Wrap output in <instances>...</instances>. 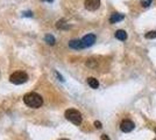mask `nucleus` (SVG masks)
Returning <instances> with one entry per match:
<instances>
[{
    "label": "nucleus",
    "mask_w": 156,
    "mask_h": 140,
    "mask_svg": "<svg viewBox=\"0 0 156 140\" xmlns=\"http://www.w3.org/2000/svg\"><path fill=\"white\" fill-rule=\"evenodd\" d=\"M23 102H25V104H26L27 106L33 107V109H39V107H41V105L43 104L42 97L36 92L26 93V95L23 96Z\"/></svg>",
    "instance_id": "1"
},
{
    "label": "nucleus",
    "mask_w": 156,
    "mask_h": 140,
    "mask_svg": "<svg viewBox=\"0 0 156 140\" xmlns=\"http://www.w3.org/2000/svg\"><path fill=\"white\" fill-rule=\"evenodd\" d=\"M65 118L69 121H71L72 124H75V125H80L82 124V119H83L80 112L77 111V110H75V109L66 110L65 111Z\"/></svg>",
    "instance_id": "2"
},
{
    "label": "nucleus",
    "mask_w": 156,
    "mask_h": 140,
    "mask_svg": "<svg viewBox=\"0 0 156 140\" xmlns=\"http://www.w3.org/2000/svg\"><path fill=\"white\" fill-rule=\"evenodd\" d=\"M9 81H11V83H13L15 85H20V84H23L28 81V75L23 71H16V73L11 75Z\"/></svg>",
    "instance_id": "3"
},
{
    "label": "nucleus",
    "mask_w": 156,
    "mask_h": 140,
    "mask_svg": "<svg viewBox=\"0 0 156 140\" xmlns=\"http://www.w3.org/2000/svg\"><path fill=\"white\" fill-rule=\"evenodd\" d=\"M134 123L129 119H124L121 121V124H120V128H121V131L125 132V133H128L130 131H133L134 130Z\"/></svg>",
    "instance_id": "4"
},
{
    "label": "nucleus",
    "mask_w": 156,
    "mask_h": 140,
    "mask_svg": "<svg viewBox=\"0 0 156 140\" xmlns=\"http://www.w3.org/2000/svg\"><path fill=\"white\" fill-rule=\"evenodd\" d=\"M84 5L87 11H97L100 6V0H85Z\"/></svg>",
    "instance_id": "5"
},
{
    "label": "nucleus",
    "mask_w": 156,
    "mask_h": 140,
    "mask_svg": "<svg viewBox=\"0 0 156 140\" xmlns=\"http://www.w3.org/2000/svg\"><path fill=\"white\" fill-rule=\"evenodd\" d=\"M94 42H96V35L94 34H87V35H85L84 38L82 39V45H83L84 48L91 47Z\"/></svg>",
    "instance_id": "6"
},
{
    "label": "nucleus",
    "mask_w": 156,
    "mask_h": 140,
    "mask_svg": "<svg viewBox=\"0 0 156 140\" xmlns=\"http://www.w3.org/2000/svg\"><path fill=\"white\" fill-rule=\"evenodd\" d=\"M124 15L122 14H119V13H113L112 15H111L110 18V22L111 23H117V22H119V21L124 20Z\"/></svg>",
    "instance_id": "7"
},
{
    "label": "nucleus",
    "mask_w": 156,
    "mask_h": 140,
    "mask_svg": "<svg viewBox=\"0 0 156 140\" xmlns=\"http://www.w3.org/2000/svg\"><path fill=\"white\" fill-rule=\"evenodd\" d=\"M69 47L72 48V49H82V48H84L83 45H82V40H71L69 42Z\"/></svg>",
    "instance_id": "8"
},
{
    "label": "nucleus",
    "mask_w": 156,
    "mask_h": 140,
    "mask_svg": "<svg viewBox=\"0 0 156 140\" xmlns=\"http://www.w3.org/2000/svg\"><path fill=\"white\" fill-rule=\"evenodd\" d=\"M115 39L120 41H125L127 39V33L125 31H122V29H119V31L115 32Z\"/></svg>",
    "instance_id": "9"
},
{
    "label": "nucleus",
    "mask_w": 156,
    "mask_h": 140,
    "mask_svg": "<svg viewBox=\"0 0 156 140\" xmlns=\"http://www.w3.org/2000/svg\"><path fill=\"white\" fill-rule=\"evenodd\" d=\"M87 84H89L92 89H97V88L99 87V82H98V80H96L94 77H89V78H87Z\"/></svg>",
    "instance_id": "10"
},
{
    "label": "nucleus",
    "mask_w": 156,
    "mask_h": 140,
    "mask_svg": "<svg viewBox=\"0 0 156 140\" xmlns=\"http://www.w3.org/2000/svg\"><path fill=\"white\" fill-rule=\"evenodd\" d=\"M56 27H57L58 29H68V28H69L70 26H69V25H66L64 20H59V21H57V23H56Z\"/></svg>",
    "instance_id": "11"
},
{
    "label": "nucleus",
    "mask_w": 156,
    "mask_h": 140,
    "mask_svg": "<svg viewBox=\"0 0 156 140\" xmlns=\"http://www.w3.org/2000/svg\"><path fill=\"white\" fill-rule=\"evenodd\" d=\"M44 40H46V42L48 43V45H50V46H54L55 45V38L52 36V35H50V34H48V35H46V38H44Z\"/></svg>",
    "instance_id": "12"
},
{
    "label": "nucleus",
    "mask_w": 156,
    "mask_h": 140,
    "mask_svg": "<svg viewBox=\"0 0 156 140\" xmlns=\"http://www.w3.org/2000/svg\"><path fill=\"white\" fill-rule=\"evenodd\" d=\"M146 39H155L156 38V31H151V32H148V33L144 35Z\"/></svg>",
    "instance_id": "13"
},
{
    "label": "nucleus",
    "mask_w": 156,
    "mask_h": 140,
    "mask_svg": "<svg viewBox=\"0 0 156 140\" xmlns=\"http://www.w3.org/2000/svg\"><path fill=\"white\" fill-rule=\"evenodd\" d=\"M150 2H151V0H143V1H142V6L143 7H148V6H149Z\"/></svg>",
    "instance_id": "14"
},
{
    "label": "nucleus",
    "mask_w": 156,
    "mask_h": 140,
    "mask_svg": "<svg viewBox=\"0 0 156 140\" xmlns=\"http://www.w3.org/2000/svg\"><path fill=\"white\" fill-rule=\"evenodd\" d=\"M94 126L97 127V128H101V123L100 121H94Z\"/></svg>",
    "instance_id": "15"
},
{
    "label": "nucleus",
    "mask_w": 156,
    "mask_h": 140,
    "mask_svg": "<svg viewBox=\"0 0 156 140\" xmlns=\"http://www.w3.org/2000/svg\"><path fill=\"white\" fill-rule=\"evenodd\" d=\"M100 139H101V140H111L110 138H108V135H106V134H103Z\"/></svg>",
    "instance_id": "16"
},
{
    "label": "nucleus",
    "mask_w": 156,
    "mask_h": 140,
    "mask_svg": "<svg viewBox=\"0 0 156 140\" xmlns=\"http://www.w3.org/2000/svg\"><path fill=\"white\" fill-rule=\"evenodd\" d=\"M25 15H27V16H33V13L28 12V13H25Z\"/></svg>",
    "instance_id": "17"
},
{
    "label": "nucleus",
    "mask_w": 156,
    "mask_h": 140,
    "mask_svg": "<svg viewBox=\"0 0 156 140\" xmlns=\"http://www.w3.org/2000/svg\"><path fill=\"white\" fill-rule=\"evenodd\" d=\"M42 1H47V2H52L54 0H42Z\"/></svg>",
    "instance_id": "18"
},
{
    "label": "nucleus",
    "mask_w": 156,
    "mask_h": 140,
    "mask_svg": "<svg viewBox=\"0 0 156 140\" xmlns=\"http://www.w3.org/2000/svg\"><path fill=\"white\" fill-rule=\"evenodd\" d=\"M61 140H69V139H61Z\"/></svg>",
    "instance_id": "19"
},
{
    "label": "nucleus",
    "mask_w": 156,
    "mask_h": 140,
    "mask_svg": "<svg viewBox=\"0 0 156 140\" xmlns=\"http://www.w3.org/2000/svg\"><path fill=\"white\" fill-rule=\"evenodd\" d=\"M155 133H156V128H155Z\"/></svg>",
    "instance_id": "20"
},
{
    "label": "nucleus",
    "mask_w": 156,
    "mask_h": 140,
    "mask_svg": "<svg viewBox=\"0 0 156 140\" xmlns=\"http://www.w3.org/2000/svg\"><path fill=\"white\" fill-rule=\"evenodd\" d=\"M155 140H156V139H155Z\"/></svg>",
    "instance_id": "21"
}]
</instances>
